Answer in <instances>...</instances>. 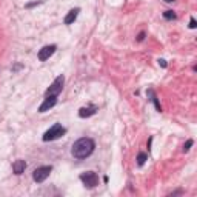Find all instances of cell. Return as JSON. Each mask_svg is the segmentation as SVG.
Segmentation results:
<instances>
[{
	"mask_svg": "<svg viewBox=\"0 0 197 197\" xmlns=\"http://www.w3.org/2000/svg\"><path fill=\"white\" fill-rule=\"evenodd\" d=\"M94 148H96V142L89 137H82L79 139L77 142H74L73 148H71V154H73L74 159L77 160H82L89 157L94 153Z\"/></svg>",
	"mask_w": 197,
	"mask_h": 197,
	"instance_id": "1",
	"label": "cell"
},
{
	"mask_svg": "<svg viewBox=\"0 0 197 197\" xmlns=\"http://www.w3.org/2000/svg\"><path fill=\"white\" fill-rule=\"evenodd\" d=\"M66 134V128L65 126H62L60 123H54L52 126L43 134V142H52V140H57L60 139L62 136H65Z\"/></svg>",
	"mask_w": 197,
	"mask_h": 197,
	"instance_id": "2",
	"label": "cell"
},
{
	"mask_svg": "<svg viewBox=\"0 0 197 197\" xmlns=\"http://www.w3.org/2000/svg\"><path fill=\"white\" fill-rule=\"evenodd\" d=\"M80 180H82V183L88 190H93V188H96L98 185V176L94 171H86V173L80 174Z\"/></svg>",
	"mask_w": 197,
	"mask_h": 197,
	"instance_id": "3",
	"label": "cell"
},
{
	"mask_svg": "<svg viewBox=\"0 0 197 197\" xmlns=\"http://www.w3.org/2000/svg\"><path fill=\"white\" fill-rule=\"evenodd\" d=\"M63 83H65V77L63 74H60L56 77V80L51 83V86L45 91V96H59L63 89Z\"/></svg>",
	"mask_w": 197,
	"mask_h": 197,
	"instance_id": "4",
	"label": "cell"
},
{
	"mask_svg": "<svg viewBox=\"0 0 197 197\" xmlns=\"http://www.w3.org/2000/svg\"><path fill=\"white\" fill-rule=\"evenodd\" d=\"M52 171V166H40V168H35L34 169V173H32V179H34V182H37V183H42L45 182L46 179L49 177Z\"/></svg>",
	"mask_w": 197,
	"mask_h": 197,
	"instance_id": "5",
	"label": "cell"
},
{
	"mask_svg": "<svg viewBox=\"0 0 197 197\" xmlns=\"http://www.w3.org/2000/svg\"><path fill=\"white\" fill-rule=\"evenodd\" d=\"M56 49H57L56 45H46V46H43V48L39 51V54H37L39 60H40V62L48 60V59H49L52 54H54V52H56Z\"/></svg>",
	"mask_w": 197,
	"mask_h": 197,
	"instance_id": "6",
	"label": "cell"
},
{
	"mask_svg": "<svg viewBox=\"0 0 197 197\" xmlns=\"http://www.w3.org/2000/svg\"><path fill=\"white\" fill-rule=\"evenodd\" d=\"M57 103V96H46V98L43 100V103L39 106V112H46L51 108H54Z\"/></svg>",
	"mask_w": 197,
	"mask_h": 197,
	"instance_id": "7",
	"label": "cell"
},
{
	"mask_svg": "<svg viewBox=\"0 0 197 197\" xmlns=\"http://www.w3.org/2000/svg\"><path fill=\"white\" fill-rule=\"evenodd\" d=\"M96 112H97V106H94V105H91V106H83V108L79 110V117L88 119V117H91V115H94Z\"/></svg>",
	"mask_w": 197,
	"mask_h": 197,
	"instance_id": "8",
	"label": "cell"
},
{
	"mask_svg": "<svg viewBox=\"0 0 197 197\" xmlns=\"http://www.w3.org/2000/svg\"><path fill=\"white\" fill-rule=\"evenodd\" d=\"M25 169H26V162H25V160H22V159L15 160V162L12 163V171H14V174H17V176L23 174Z\"/></svg>",
	"mask_w": 197,
	"mask_h": 197,
	"instance_id": "9",
	"label": "cell"
},
{
	"mask_svg": "<svg viewBox=\"0 0 197 197\" xmlns=\"http://www.w3.org/2000/svg\"><path fill=\"white\" fill-rule=\"evenodd\" d=\"M79 12H80L79 8H74V10H71V11L65 15L63 23H65V25H71V23H74V22H76V19H77V15H79Z\"/></svg>",
	"mask_w": 197,
	"mask_h": 197,
	"instance_id": "10",
	"label": "cell"
},
{
	"mask_svg": "<svg viewBox=\"0 0 197 197\" xmlns=\"http://www.w3.org/2000/svg\"><path fill=\"white\" fill-rule=\"evenodd\" d=\"M146 94L149 96V100L154 103L156 110H157L159 112H162V106H160V102H159V98H157V96H156V93H154V89H148V91H146Z\"/></svg>",
	"mask_w": 197,
	"mask_h": 197,
	"instance_id": "11",
	"label": "cell"
},
{
	"mask_svg": "<svg viewBox=\"0 0 197 197\" xmlns=\"http://www.w3.org/2000/svg\"><path fill=\"white\" fill-rule=\"evenodd\" d=\"M146 160H148V154L146 153H139L137 154V165L139 166H143Z\"/></svg>",
	"mask_w": 197,
	"mask_h": 197,
	"instance_id": "12",
	"label": "cell"
},
{
	"mask_svg": "<svg viewBox=\"0 0 197 197\" xmlns=\"http://www.w3.org/2000/svg\"><path fill=\"white\" fill-rule=\"evenodd\" d=\"M176 17H177V14L174 11H171V10H168V11L163 12V19H166V20H174Z\"/></svg>",
	"mask_w": 197,
	"mask_h": 197,
	"instance_id": "13",
	"label": "cell"
},
{
	"mask_svg": "<svg viewBox=\"0 0 197 197\" xmlns=\"http://www.w3.org/2000/svg\"><path fill=\"white\" fill-rule=\"evenodd\" d=\"M194 145V140L193 139H190V140H186V143L183 145V153H188V151L191 149V146Z\"/></svg>",
	"mask_w": 197,
	"mask_h": 197,
	"instance_id": "14",
	"label": "cell"
},
{
	"mask_svg": "<svg viewBox=\"0 0 197 197\" xmlns=\"http://www.w3.org/2000/svg\"><path fill=\"white\" fill-rule=\"evenodd\" d=\"M190 28H191V29H196V28H197V22H196L194 17H191V19H190Z\"/></svg>",
	"mask_w": 197,
	"mask_h": 197,
	"instance_id": "15",
	"label": "cell"
},
{
	"mask_svg": "<svg viewBox=\"0 0 197 197\" xmlns=\"http://www.w3.org/2000/svg\"><path fill=\"white\" fill-rule=\"evenodd\" d=\"M145 31H142V32H139V35H137V37H136V40L137 42H143V40H145Z\"/></svg>",
	"mask_w": 197,
	"mask_h": 197,
	"instance_id": "16",
	"label": "cell"
},
{
	"mask_svg": "<svg viewBox=\"0 0 197 197\" xmlns=\"http://www.w3.org/2000/svg\"><path fill=\"white\" fill-rule=\"evenodd\" d=\"M22 68H23V65H22V63H15V65L12 66V73H17V71L22 69Z\"/></svg>",
	"mask_w": 197,
	"mask_h": 197,
	"instance_id": "17",
	"label": "cell"
},
{
	"mask_svg": "<svg viewBox=\"0 0 197 197\" xmlns=\"http://www.w3.org/2000/svg\"><path fill=\"white\" fill-rule=\"evenodd\" d=\"M159 65L162 66V68H166V66H168V63H166L165 59H159Z\"/></svg>",
	"mask_w": 197,
	"mask_h": 197,
	"instance_id": "18",
	"label": "cell"
},
{
	"mask_svg": "<svg viewBox=\"0 0 197 197\" xmlns=\"http://www.w3.org/2000/svg\"><path fill=\"white\" fill-rule=\"evenodd\" d=\"M42 3V0H37V2H32V3H28L26 5V8H32V6H35V5H40Z\"/></svg>",
	"mask_w": 197,
	"mask_h": 197,
	"instance_id": "19",
	"label": "cell"
},
{
	"mask_svg": "<svg viewBox=\"0 0 197 197\" xmlns=\"http://www.w3.org/2000/svg\"><path fill=\"white\" fill-rule=\"evenodd\" d=\"M183 191L182 190H179V191H174V193H171V194H169V196H177V194H182Z\"/></svg>",
	"mask_w": 197,
	"mask_h": 197,
	"instance_id": "20",
	"label": "cell"
},
{
	"mask_svg": "<svg viewBox=\"0 0 197 197\" xmlns=\"http://www.w3.org/2000/svg\"><path fill=\"white\" fill-rule=\"evenodd\" d=\"M165 2H166V3H173V2H174V0H165Z\"/></svg>",
	"mask_w": 197,
	"mask_h": 197,
	"instance_id": "21",
	"label": "cell"
}]
</instances>
